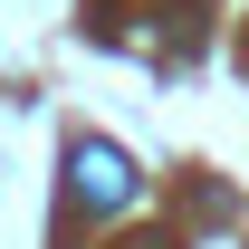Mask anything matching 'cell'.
Wrapping results in <instances>:
<instances>
[{"label":"cell","instance_id":"obj_1","mask_svg":"<svg viewBox=\"0 0 249 249\" xmlns=\"http://www.w3.org/2000/svg\"><path fill=\"white\" fill-rule=\"evenodd\" d=\"M67 182H77L87 211H124V201H134V163H124L115 144H77V154H67Z\"/></svg>","mask_w":249,"mask_h":249}]
</instances>
